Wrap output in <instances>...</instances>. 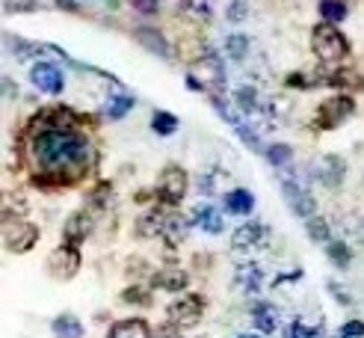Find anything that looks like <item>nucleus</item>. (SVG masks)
I'll use <instances>...</instances> for the list:
<instances>
[{
    "instance_id": "aec40b11",
    "label": "nucleus",
    "mask_w": 364,
    "mask_h": 338,
    "mask_svg": "<svg viewBox=\"0 0 364 338\" xmlns=\"http://www.w3.org/2000/svg\"><path fill=\"white\" fill-rule=\"evenodd\" d=\"M50 332H53V338H83V324H80L77 315L63 312V315L53 317Z\"/></svg>"
},
{
    "instance_id": "393cba45",
    "label": "nucleus",
    "mask_w": 364,
    "mask_h": 338,
    "mask_svg": "<svg viewBox=\"0 0 364 338\" xmlns=\"http://www.w3.org/2000/svg\"><path fill=\"white\" fill-rule=\"evenodd\" d=\"M287 338H323V329L320 324H311L305 317H294L287 324Z\"/></svg>"
},
{
    "instance_id": "9b49d317",
    "label": "nucleus",
    "mask_w": 364,
    "mask_h": 338,
    "mask_svg": "<svg viewBox=\"0 0 364 338\" xmlns=\"http://www.w3.org/2000/svg\"><path fill=\"white\" fill-rule=\"evenodd\" d=\"M48 270L50 276H57V279H71L77 270H80V253H77V246H60V249H53L50 258H48Z\"/></svg>"
},
{
    "instance_id": "4be33fe9",
    "label": "nucleus",
    "mask_w": 364,
    "mask_h": 338,
    "mask_svg": "<svg viewBox=\"0 0 364 338\" xmlns=\"http://www.w3.org/2000/svg\"><path fill=\"white\" fill-rule=\"evenodd\" d=\"M264 154H267V164L276 169H290V164H294V149L287 142H272V146L264 149Z\"/></svg>"
},
{
    "instance_id": "1a4fd4ad",
    "label": "nucleus",
    "mask_w": 364,
    "mask_h": 338,
    "mask_svg": "<svg viewBox=\"0 0 364 338\" xmlns=\"http://www.w3.org/2000/svg\"><path fill=\"white\" fill-rule=\"evenodd\" d=\"M308 172H311V178L317 184L329 187V190H338L341 181H343V175H347V164H343V157H338V154H323V157L314 160L311 167H308Z\"/></svg>"
},
{
    "instance_id": "ea45409f",
    "label": "nucleus",
    "mask_w": 364,
    "mask_h": 338,
    "mask_svg": "<svg viewBox=\"0 0 364 338\" xmlns=\"http://www.w3.org/2000/svg\"><path fill=\"white\" fill-rule=\"evenodd\" d=\"M361 231H364V220H361Z\"/></svg>"
},
{
    "instance_id": "58836bf2",
    "label": "nucleus",
    "mask_w": 364,
    "mask_h": 338,
    "mask_svg": "<svg viewBox=\"0 0 364 338\" xmlns=\"http://www.w3.org/2000/svg\"><path fill=\"white\" fill-rule=\"evenodd\" d=\"M237 338H264L261 332H243V335H237Z\"/></svg>"
},
{
    "instance_id": "7ed1b4c3",
    "label": "nucleus",
    "mask_w": 364,
    "mask_h": 338,
    "mask_svg": "<svg viewBox=\"0 0 364 338\" xmlns=\"http://www.w3.org/2000/svg\"><path fill=\"white\" fill-rule=\"evenodd\" d=\"M279 184H282V193H284V202L290 205V211L296 213V217L302 220H311L317 217V199L311 196V190H308L299 178H294L290 172H284L279 178Z\"/></svg>"
},
{
    "instance_id": "e433bc0d",
    "label": "nucleus",
    "mask_w": 364,
    "mask_h": 338,
    "mask_svg": "<svg viewBox=\"0 0 364 338\" xmlns=\"http://www.w3.org/2000/svg\"><path fill=\"white\" fill-rule=\"evenodd\" d=\"M134 6H136L139 12H145V15H154L160 4H157V0H134Z\"/></svg>"
},
{
    "instance_id": "423d86ee",
    "label": "nucleus",
    "mask_w": 364,
    "mask_h": 338,
    "mask_svg": "<svg viewBox=\"0 0 364 338\" xmlns=\"http://www.w3.org/2000/svg\"><path fill=\"white\" fill-rule=\"evenodd\" d=\"M269 243V226L267 223H243L234 228L231 235V249L234 253H261V249Z\"/></svg>"
},
{
    "instance_id": "412c9836",
    "label": "nucleus",
    "mask_w": 364,
    "mask_h": 338,
    "mask_svg": "<svg viewBox=\"0 0 364 338\" xmlns=\"http://www.w3.org/2000/svg\"><path fill=\"white\" fill-rule=\"evenodd\" d=\"M196 223L202 231H208V235H223L225 231V217L223 211H216L213 205H202L196 211Z\"/></svg>"
},
{
    "instance_id": "7c9ffc66",
    "label": "nucleus",
    "mask_w": 364,
    "mask_h": 338,
    "mask_svg": "<svg viewBox=\"0 0 364 338\" xmlns=\"http://www.w3.org/2000/svg\"><path fill=\"white\" fill-rule=\"evenodd\" d=\"M326 255H329V261L335 267H341V270H343V267H350V261H353V253L347 249V243H343V241H332L329 246H326Z\"/></svg>"
},
{
    "instance_id": "c85d7f7f",
    "label": "nucleus",
    "mask_w": 364,
    "mask_h": 338,
    "mask_svg": "<svg viewBox=\"0 0 364 338\" xmlns=\"http://www.w3.org/2000/svg\"><path fill=\"white\" fill-rule=\"evenodd\" d=\"M187 228H190L187 220H181V217H166V226H163V238H166V241L175 246V243H181V241L187 238Z\"/></svg>"
},
{
    "instance_id": "0eeeda50",
    "label": "nucleus",
    "mask_w": 364,
    "mask_h": 338,
    "mask_svg": "<svg viewBox=\"0 0 364 338\" xmlns=\"http://www.w3.org/2000/svg\"><path fill=\"white\" fill-rule=\"evenodd\" d=\"M187 187H190V175L181 167H175V164H169L157 178V196L166 205H178L187 196Z\"/></svg>"
},
{
    "instance_id": "f257e3e1",
    "label": "nucleus",
    "mask_w": 364,
    "mask_h": 338,
    "mask_svg": "<svg viewBox=\"0 0 364 338\" xmlns=\"http://www.w3.org/2000/svg\"><path fill=\"white\" fill-rule=\"evenodd\" d=\"M30 164L36 184H77L92 167V142L63 107H45L30 122Z\"/></svg>"
},
{
    "instance_id": "6ab92c4d",
    "label": "nucleus",
    "mask_w": 364,
    "mask_h": 338,
    "mask_svg": "<svg viewBox=\"0 0 364 338\" xmlns=\"http://www.w3.org/2000/svg\"><path fill=\"white\" fill-rule=\"evenodd\" d=\"M225 211L234 213V217H246V213L255 211V196L246 187H234L225 193Z\"/></svg>"
},
{
    "instance_id": "a211bd4d",
    "label": "nucleus",
    "mask_w": 364,
    "mask_h": 338,
    "mask_svg": "<svg viewBox=\"0 0 364 338\" xmlns=\"http://www.w3.org/2000/svg\"><path fill=\"white\" fill-rule=\"evenodd\" d=\"M107 338H151V327L142 317H127L113 324V329L107 332Z\"/></svg>"
},
{
    "instance_id": "f8f14e48",
    "label": "nucleus",
    "mask_w": 364,
    "mask_h": 338,
    "mask_svg": "<svg viewBox=\"0 0 364 338\" xmlns=\"http://www.w3.org/2000/svg\"><path fill=\"white\" fill-rule=\"evenodd\" d=\"M252 324L255 329H258L261 335H269V332H276L282 327V312L279 306H272L269 300H258L252 306Z\"/></svg>"
},
{
    "instance_id": "9d476101",
    "label": "nucleus",
    "mask_w": 364,
    "mask_h": 338,
    "mask_svg": "<svg viewBox=\"0 0 364 338\" xmlns=\"http://www.w3.org/2000/svg\"><path fill=\"white\" fill-rule=\"evenodd\" d=\"M4 241H6V249L15 255H24L36 246L39 241V228L33 223H24V220H15V223H6V231H4Z\"/></svg>"
},
{
    "instance_id": "39448f33",
    "label": "nucleus",
    "mask_w": 364,
    "mask_h": 338,
    "mask_svg": "<svg viewBox=\"0 0 364 338\" xmlns=\"http://www.w3.org/2000/svg\"><path fill=\"white\" fill-rule=\"evenodd\" d=\"M202 315H205V300L198 297V294L181 297V300H175L172 306L166 309L169 324L178 327V329H193V327H198V324H202Z\"/></svg>"
},
{
    "instance_id": "4c0bfd02",
    "label": "nucleus",
    "mask_w": 364,
    "mask_h": 338,
    "mask_svg": "<svg viewBox=\"0 0 364 338\" xmlns=\"http://www.w3.org/2000/svg\"><path fill=\"white\" fill-rule=\"evenodd\" d=\"M181 332H184V329H178V327H172V324H166V327H160V332H157V338H181Z\"/></svg>"
},
{
    "instance_id": "473e14b6",
    "label": "nucleus",
    "mask_w": 364,
    "mask_h": 338,
    "mask_svg": "<svg viewBox=\"0 0 364 338\" xmlns=\"http://www.w3.org/2000/svg\"><path fill=\"white\" fill-rule=\"evenodd\" d=\"M246 15H249V6L243 4V0L228 4V21H246Z\"/></svg>"
},
{
    "instance_id": "c9c22d12",
    "label": "nucleus",
    "mask_w": 364,
    "mask_h": 338,
    "mask_svg": "<svg viewBox=\"0 0 364 338\" xmlns=\"http://www.w3.org/2000/svg\"><path fill=\"white\" fill-rule=\"evenodd\" d=\"M329 291H332V294L338 297V302H341V306H350V302H353V297H350L347 291H343L338 282H329Z\"/></svg>"
},
{
    "instance_id": "5701e85b",
    "label": "nucleus",
    "mask_w": 364,
    "mask_h": 338,
    "mask_svg": "<svg viewBox=\"0 0 364 338\" xmlns=\"http://www.w3.org/2000/svg\"><path fill=\"white\" fill-rule=\"evenodd\" d=\"M305 235L311 238L314 243L329 246V243H332V226L326 223L323 217H311V220H305Z\"/></svg>"
},
{
    "instance_id": "bb28decb",
    "label": "nucleus",
    "mask_w": 364,
    "mask_h": 338,
    "mask_svg": "<svg viewBox=\"0 0 364 338\" xmlns=\"http://www.w3.org/2000/svg\"><path fill=\"white\" fill-rule=\"evenodd\" d=\"M163 226H166V217H160V211L145 213V217L136 223V228H139V235H142V238H154V235L163 238Z\"/></svg>"
},
{
    "instance_id": "4468645a",
    "label": "nucleus",
    "mask_w": 364,
    "mask_h": 338,
    "mask_svg": "<svg viewBox=\"0 0 364 338\" xmlns=\"http://www.w3.org/2000/svg\"><path fill=\"white\" fill-rule=\"evenodd\" d=\"M89 231H92V217H89L86 211H77V213H71V217L65 220L63 238H65L68 246H80L89 238Z\"/></svg>"
},
{
    "instance_id": "2eb2a0df",
    "label": "nucleus",
    "mask_w": 364,
    "mask_h": 338,
    "mask_svg": "<svg viewBox=\"0 0 364 338\" xmlns=\"http://www.w3.org/2000/svg\"><path fill=\"white\" fill-rule=\"evenodd\" d=\"M198 68L205 71V89L213 86L216 93H223V89H225V63L216 57L213 51H208L205 57L198 60Z\"/></svg>"
},
{
    "instance_id": "2f4dec72",
    "label": "nucleus",
    "mask_w": 364,
    "mask_h": 338,
    "mask_svg": "<svg viewBox=\"0 0 364 338\" xmlns=\"http://www.w3.org/2000/svg\"><path fill=\"white\" fill-rule=\"evenodd\" d=\"M4 9L12 15V12H33L39 9V4L36 0H4Z\"/></svg>"
},
{
    "instance_id": "cd10ccee",
    "label": "nucleus",
    "mask_w": 364,
    "mask_h": 338,
    "mask_svg": "<svg viewBox=\"0 0 364 338\" xmlns=\"http://www.w3.org/2000/svg\"><path fill=\"white\" fill-rule=\"evenodd\" d=\"M320 15H323V21L338 24V21H343V18L350 15V9H347L343 0H320Z\"/></svg>"
},
{
    "instance_id": "f3484780",
    "label": "nucleus",
    "mask_w": 364,
    "mask_h": 338,
    "mask_svg": "<svg viewBox=\"0 0 364 338\" xmlns=\"http://www.w3.org/2000/svg\"><path fill=\"white\" fill-rule=\"evenodd\" d=\"M190 285V276L184 270H178V267H163V270L154 273V288H163V291H184Z\"/></svg>"
},
{
    "instance_id": "20e7f679",
    "label": "nucleus",
    "mask_w": 364,
    "mask_h": 338,
    "mask_svg": "<svg viewBox=\"0 0 364 338\" xmlns=\"http://www.w3.org/2000/svg\"><path fill=\"white\" fill-rule=\"evenodd\" d=\"M353 113H355V101L350 95H332V98H326L317 107L314 125L320 131H332V128H341V125L347 122Z\"/></svg>"
},
{
    "instance_id": "6e6552de",
    "label": "nucleus",
    "mask_w": 364,
    "mask_h": 338,
    "mask_svg": "<svg viewBox=\"0 0 364 338\" xmlns=\"http://www.w3.org/2000/svg\"><path fill=\"white\" fill-rule=\"evenodd\" d=\"M30 83L45 95H60L65 89V75H63V68L57 63L39 60V63H33V68H30Z\"/></svg>"
},
{
    "instance_id": "72a5a7b5",
    "label": "nucleus",
    "mask_w": 364,
    "mask_h": 338,
    "mask_svg": "<svg viewBox=\"0 0 364 338\" xmlns=\"http://www.w3.org/2000/svg\"><path fill=\"white\" fill-rule=\"evenodd\" d=\"M361 335H364L361 320H347V324L341 327V338H361Z\"/></svg>"
},
{
    "instance_id": "b1692460",
    "label": "nucleus",
    "mask_w": 364,
    "mask_h": 338,
    "mask_svg": "<svg viewBox=\"0 0 364 338\" xmlns=\"http://www.w3.org/2000/svg\"><path fill=\"white\" fill-rule=\"evenodd\" d=\"M249 48H252V42H249V36H243V33H231L225 39V53H228V60H234V63H243Z\"/></svg>"
},
{
    "instance_id": "f03ea898",
    "label": "nucleus",
    "mask_w": 364,
    "mask_h": 338,
    "mask_svg": "<svg viewBox=\"0 0 364 338\" xmlns=\"http://www.w3.org/2000/svg\"><path fill=\"white\" fill-rule=\"evenodd\" d=\"M311 51L314 57L323 63V65H341L343 60L350 57V42L335 24L323 21L311 30Z\"/></svg>"
},
{
    "instance_id": "f704fd0d",
    "label": "nucleus",
    "mask_w": 364,
    "mask_h": 338,
    "mask_svg": "<svg viewBox=\"0 0 364 338\" xmlns=\"http://www.w3.org/2000/svg\"><path fill=\"white\" fill-rule=\"evenodd\" d=\"M124 297V302H142V306H149V291H142V288H131V291H124L122 294Z\"/></svg>"
},
{
    "instance_id": "dca6fc26",
    "label": "nucleus",
    "mask_w": 364,
    "mask_h": 338,
    "mask_svg": "<svg viewBox=\"0 0 364 338\" xmlns=\"http://www.w3.org/2000/svg\"><path fill=\"white\" fill-rule=\"evenodd\" d=\"M136 42L142 48H149L154 57H163V60H172V48L166 42V36H163L160 30H151V27H139L136 30Z\"/></svg>"
},
{
    "instance_id": "c756f323",
    "label": "nucleus",
    "mask_w": 364,
    "mask_h": 338,
    "mask_svg": "<svg viewBox=\"0 0 364 338\" xmlns=\"http://www.w3.org/2000/svg\"><path fill=\"white\" fill-rule=\"evenodd\" d=\"M151 131L160 134V137H172L178 131V119L172 113H166V110H157L151 116Z\"/></svg>"
},
{
    "instance_id": "ddd939ff",
    "label": "nucleus",
    "mask_w": 364,
    "mask_h": 338,
    "mask_svg": "<svg viewBox=\"0 0 364 338\" xmlns=\"http://www.w3.org/2000/svg\"><path fill=\"white\" fill-rule=\"evenodd\" d=\"M264 267L261 264H255V261H246L237 267V276H234V285L246 294V297H255V294H261L264 291Z\"/></svg>"
},
{
    "instance_id": "a878e982",
    "label": "nucleus",
    "mask_w": 364,
    "mask_h": 338,
    "mask_svg": "<svg viewBox=\"0 0 364 338\" xmlns=\"http://www.w3.org/2000/svg\"><path fill=\"white\" fill-rule=\"evenodd\" d=\"M134 104H136L134 95H127V93H124V95H113L110 101L104 104V113L110 116V119H124L127 113L134 110Z\"/></svg>"
}]
</instances>
